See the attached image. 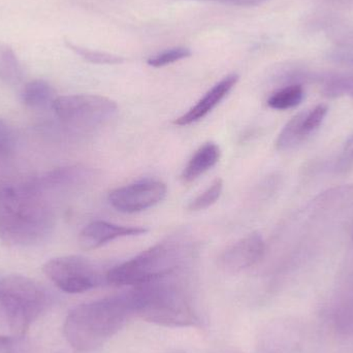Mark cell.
Masks as SVG:
<instances>
[{
  "mask_svg": "<svg viewBox=\"0 0 353 353\" xmlns=\"http://www.w3.org/2000/svg\"><path fill=\"white\" fill-rule=\"evenodd\" d=\"M352 239H353V232H352Z\"/></svg>",
  "mask_w": 353,
  "mask_h": 353,
  "instance_id": "cell-28",
  "label": "cell"
},
{
  "mask_svg": "<svg viewBox=\"0 0 353 353\" xmlns=\"http://www.w3.org/2000/svg\"><path fill=\"white\" fill-rule=\"evenodd\" d=\"M167 192V186L161 181H140L114 189L110 192L109 201L121 213H139L159 205L165 199Z\"/></svg>",
  "mask_w": 353,
  "mask_h": 353,
  "instance_id": "cell-8",
  "label": "cell"
},
{
  "mask_svg": "<svg viewBox=\"0 0 353 353\" xmlns=\"http://www.w3.org/2000/svg\"><path fill=\"white\" fill-rule=\"evenodd\" d=\"M168 278L134 286L128 292L132 314L165 327L196 325L199 316L188 294Z\"/></svg>",
  "mask_w": 353,
  "mask_h": 353,
  "instance_id": "cell-3",
  "label": "cell"
},
{
  "mask_svg": "<svg viewBox=\"0 0 353 353\" xmlns=\"http://www.w3.org/2000/svg\"><path fill=\"white\" fill-rule=\"evenodd\" d=\"M330 319L338 335L353 339V274L336 290L330 306Z\"/></svg>",
  "mask_w": 353,
  "mask_h": 353,
  "instance_id": "cell-13",
  "label": "cell"
},
{
  "mask_svg": "<svg viewBox=\"0 0 353 353\" xmlns=\"http://www.w3.org/2000/svg\"><path fill=\"white\" fill-rule=\"evenodd\" d=\"M323 93L327 97H353V76H331L323 80Z\"/></svg>",
  "mask_w": 353,
  "mask_h": 353,
  "instance_id": "cell-20",
  "label": "cell"
},
{
  "mask_svg": "<svg viewBox=\"0 0 353 353\" xmlns=\"http://www.w3.org/2000/svg\"><path fill=\"white\" fill-rule=\"evenodd\" d=\"M305 97L303 85L300 83L284 85L281 88L272 93L268 99V105L278 111L294 109L301 105Z\"/></svg>",
  "mask_w": 353,
  "mask_h": 353,
  "instance_id": "cell-18",
  "label": "cell"
},
{
  "mask_svg": "<svg viewBox=\"0 0 353 353\" xmlns=\"http://www.w3.org/2000/svg\"><path fill=\"white\" fill-rule=\"evenodd\" d=\"M190 56L191 51L188 48L178 47L152 56V57L149 58L147 62L152 68H163V66L175 63V62L190 57Z\"/></svg>",
  "mask_w": 353,
  "mask_h": 353,
  "instance_id": "cell-22",
  "label": "cell"
},
{
  "mask_svg": "<svg viewBox=\"0 0 353 353\" xmlns=\"http://www.w3.org/2000/svg\"><path fill=\"white\" fill-rule=\"evenodd\" d=\"M45 275L62 292L83 294L93 290L105 279L99 268L80 255L50 259L43 267Z\"/></svg>",
  "mask_w": 353,
  "mask_h": 353,
  "instance_id": "cell-7",
  "label": "cell"
},
{
  "mask_svg": "<svg viewBox=\"0 0 353 353\" xmlns=\"http://www.w3.org/2000/svg\"><path fill=\"white\" fill-rule=\"evenodd\" d=\"M128 292L81 304L64 321L65 339L78 352H92L115 336L132 316Z\"/></svg>",
  "mask_w": 353,
  "mask_h": 353,
  "instance_id": "cell-2",
  "label": "cell"
},
{
  "mask_svg": "<svg viewBox=\"0 0 353 353\" xmlns=\"http://www.w3.org/2000/svg\"><path fill=\"white\" fill-rule=\"evenodd\" d=\"M207 1L221 2V3L232 4L239 6H255L268 1V0H207Z\"/></svg>",
  "mask_w": 353,
  "mask_h": 353,
  "instance_id": "cell-27",
  "label": "cell"
},
{
  "mask_svg": "<svg viewBox=\"0 0 353 353\" xmlns=\"http://www.w3.org/2000/svg\"><path fill=\"white\" fill-rule=\"evenodd\" d=\"M222 191H223V181L221 179H216L203 193L197 195L192 201H190L188 205L189 211H201L211 207L221 196Z\"/></svg>",
  "mask_w": 353,
  "mask_h": 353,
  "instance_id": "cell-21",
  "label": "cell"
},
{
  "mask_svg": "<svg viewBox=\"0 0 353 353\" xmlns=\"http://www.w3.org/2000/svg\"><path fill=\"white\" fill-rule=\"evenodd\" d=\"M57 99L53 87L45 80H32L23 87L21 99L28 109L39 111L53 107Z\"/></svg>",
  "mask_w": 353,
  "mask_h": 353,
  "instance_id": "cell-16",
  "label": "cell"
},
{
  "mask_svg": "<svg viewBox=\"0 0 353 353\" xmlns=\"http://www.w3.org/2000/svg\"><path fill=\"white\" fill-rule=\"evenodd\" d=\"M148 230L140 226H123L97 220L83 228L79 234L78 242L83 250L90 251L101 248L103 245L126 236H141Z\"/></svg>",
  "mask_w": 353,
  "mask_h": 353,
  "instance_id": "cell-11",
  "label": "cell"
},
{
  "mask_svg": "<svg viewBox=\"0 0 353 353\" xmlns=\"http://www.w3.org/2000/svg\"><path fill=\"white\" fill-rule=\"evenodd\" d=\"M92 170L82 165L58 168L43 175L28 181L37 192L45 194L46 191L62 190L85 184L92 179Z\"/></svg>",
  "mask_w": 353,
  "mask_h": 353,
  "instance_id": "cell-12",
  "label": "cell"
},
{
  "mask_svg": "<svg viewBox=\"0 0 353 353\" xmlns=\"http://www.w3.org/2000/svg\"><path fill=\"white\" fill-rule=\"evenodd\" d=\"M12 149L0 147V183L8 182L3 176L8 173V163L12 157Z\"/></svg>",
  "mask_w": 353,
  "mask_h": 353,
  "instance_id": "cell-26",
  "label": "cell"
},
{
  "mask_svg": "<svg viewBox=\"0 0 353 353\" xmlns=\"http://www.w3.org/2000/svg\"><path fill=\"white\" fill-rule=\"evenodd\" d=\"M54 225L55 218L45 197L28 182L0 183V241L16 247L39 244Z\"/></svg>",
  "mask_w": 353,
  "mask_h": 353,
  "instance_id": "cell-1",
  "label": "cell"
},
{
  "mask_svg": "<svg viewBox=\"0 0 353 353\" xmlns=\"http://www.w3.org/2000/svg\"><path fill=\"white\" fill-rule=\"evenodd\" d=\"M239 81L236 74H230L222 79L215 86L212 87L192 108L180 117L176 118L174 124L178 126H187L195 123L211 113L236 86Z\"/></svg>",
  "mask_w": 353,
  "mask_h": 353,
  "instance_id": "cell-14",
  "label": "cell"
},
{
  "mask_svg": "<svg viewBox=\"0 0 353 353\" xmlns=\"http://www.w3.org/2000/svg\"><path fill=\"white\" fill-rule=\"evenodd\" d=\"M221 151L215 143H205L199 147L183 170L182 180L191 183L211 170L219 161Z\"/></svg>",
  "mask_w": 353,
  "mask_h": 353,
  "instance_id": "cell-15",
  "label": "cell"
},
{
  "mask_svg": "<svg viewBox=\"0 0 353 353\" xmlns=\"http://www.w3.org/2000/svg\"><path fill=\"white\" fill-rule=\"evenodd\" d=\"M30 344L24 336H0V353H28Z\"/></svg>",
  "mask_w": 353,
  "mask_h": 353,
  "instance_id": "cell-23",
  "label": "cell"
},
{
  "mask_svg": "<svg viewBox=\"0 0 353 353\" xmlns=\"http://www.w3.org/2000/svg\"><path fill=\"white\" fill-rule=\"evenodd\" d=\"M265 243L259 232H254L230 245L219 256V265L232 273L244 271L263 259Z\"/></svg>",
  "mask_w": 353,
  "mask_h": 353,
  "instance_id": "cell-10",
  "label": "cell"
},
{
  "mask_svg": "<svg viewBox=\"0 0 353 353\" xmlns=\"http://www.w3.org/2000/svg\"><path fill=\"white\" fill-rule=\"evenodd\" d=\"M53 111L62 123L79 130H90L109 123L117 116L116 101L97 94L57 97Z\"/></svg>",
  "mask_w": 353,
  "mask_h": 353,
  "instance_id": "cell-6",
  "label": "cell"
},
{
  "mask_svg": "<svg viewBox=\"0 0 353 353\" xmlns=\"http://www.w3.org/2000/svg\"><path fill=\"white\" fill-rule=\"evenodd\" d=\"M65 45L68 49L72 50L77 55L80 56L81 58L90 62V63L114 65V64H121L124 62V58L121 56L87 49V48L81 47V46L76 45V43L70 41H65Z\"/></svg>",
  "mask_w": 353,
  "mask_h": 353,
  "instance_id": "cell-19",
  "label": "cell"
},
{
  "mask_svg": "<svg viewBox=\"0 0 353 353\" xmlns=\"http://www.w3.org/2000/svg\"><path fill=\"white\" fill-rule=\"evenodd\" d=\"M335 169L339 173H346L353 169V134L344 144L336 161Z\"/></svg>",
  "mask_w": 353,
  "mask_h": 353,
  "instance_id": "cell-24",
  "label": "cell"
},
{
  "mask_svg": "<svg viewBox=\"0 0 353 353\" xmlns=\"http://www.w3.org/2000/svg\"><path fill=\"white\" fill-rule=\"evenodd\" d=\"M0 147L12 149L14 147V132L12 128L0 119Z\"/></svg>",
  "mask_w": 353,
  "mask_h": 353,
  "instance_id": "cell-25",
  "label": "cell"
},
{
  "mask_svg": "<svg viewBox=\"0 0 353 353\" xmlns=\"http://www.w3.org/2000/svg\"><path fill=\"white\" fill-rule=\"evenodd\" d=\"M49 304L47 290L34 280L21 275L0 279V311L16 335L24 336Z\"/></svg>",
  "mask_w": 353,
  "mask_h": 353,
  "instance_id": "cell-5",
  "label": "cell"
},
{
  "mask_svg": "<svg viewBox=\"0 0 353 353\" xmlns=\"http://www.w3.org/2000/svg\"><path fill=\"white\" fill-rule=\"evenodd\" d=\"M23 76L22 64L14 50L0 41V81L6 85L16 86L22 82Z\"/></svg>",
  "mask_w": 353,
  "mask_h": 353,
  "instance_id": "cell-17",
  "label": "cell"
},
{
  "mask_svg": "<svg viewBox=\"0 0 353 353\" xmlns=\"http://www.w3.org/2000/svg\"><path fill=\"white\" fill-rule=\"evenodd\" d=\"M327 112V105L321 103L294 115L280 132L276 140V148L279 151H290L303 144L321 128Z\"/></svg>",
  "mask_w": 353,
  "mask_h": 353,
  "instance_id": "cell-9",
  "label": "cell"
},
{
  "mask_svg": "<svg viewBox=\"0 0 353 353\" xmlns=\"http://www.w3.org/2000/svg\"><path fill=\"white\" fill-rule=\"evenodd\" d=\"M187 243L168 239L116 265L105 274V281L116 286H138L170 277L188 259Z\"/></svg>",
  "mask_w": 353,
  "mask_h": 353,
  "instance_id": "cell-4",
  "label": "cell"
}]
</instances>
